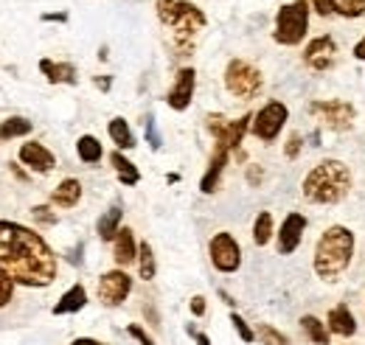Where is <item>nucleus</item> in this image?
<instances>
[{
  "instance_id": "obj_1",
  "label": "nucleus",
  "mask_w": 365,
  "mask_h": 345,
  "mask_svg": "<svg viewBox=\"0 0 365 345\" xmlns=\"http://www.w3.org/2000/svg\"><path fill=\"white\" fill-rule=\"evenodd\" d=\"M0 269L9 272L14 284L48 287L56 278V256L34 230L0 219Z\"/></svg>"
},
{
  "instance_id": "obj_2",
  "label": "nucleus",
  "mask_w": 365,
  "mask_h": 345,
  "mask_svg": "<svg viewBox=\"0 0 365 345\" xmlns=\"http://www.w3.org/2000/svg\"><path fill=\"white\" fill-rule=\"evenodd\" d=\"M304 200L312 205H337L351 191V172L343 160H320L312 172L304 177Z\"/></svg>"
},
{
  "instance_id": "obj_3",
  "label": "nucleus",
  "mask_w": 365,
  "mask_h": 345,
  "mask_svg": "<svg viewBox=\"0 0 365 345\" xmlns=\"http://www.w3.org/2000/svg\"><path fill=\"white\" fill-rule=\"evenodd\" d=\"M354 256V233L343 225H331L323 230L315 247V272L318 278L334 284L351 264Z\"/></svg>"
},
{
  "instance_id": "obj_4",
  "label": "nucleus",
  "mask_w": 365,
  "mask_h": 345,
  "mask_svg": "<svg viewBox=\"0 0 365 345\" xmlns=\"http://www.w3.org/2000/svg\"><path fill=\"white\" fill-rule=\"evenodd\" d=\"M155 9L160 23L172 29V40L180 51H188L194 45V37L205 29V14L188 0H158Z\"/></svg>"
},
{
  "instance_id": "obj_5",
  "label": "nucleus",
  "mask_w": 365,
  "mask_h": 345,
  "mask_svg": "<svg viewBox=\"0 0 365 345\" xmlns=\"http://www.w3.org/2000/svg\"><path fill=\"white\" fill-rule=\"evenodd\" d=\"M309 31V3L295 0L278 9L275 14V43L278 45H298Z\"/></svg>"
},
{
  "instance_id": "obj_6",
  "label": "nucleus",
  "mask_w": 365,
  "mask_h": 345,
  "mask_svg": "<svg viewBox=\"0 0 365 345\" xmlns=\"http://www.w3.org/2000/svg\"><path fill=\"white\" fill-rule=\"evenodd\" d=\"M262 85H264V79H262L259 68H253L245 59H230L228 62V68H225V87L236 98H242V101L256 98L262 93Z\"/></svg>"
},
{
  "instance_id": "obj_7",
  "label": "nucleus",
  "mask_w": 365,
  "mask_h": 345,
  "mask_svg": "<svg viewBox=\"0 0 365 345\" xmlns=\"http://www.w3.org/2000/svg\"><path fill=\"white\" fill-rule=\"evenodd\" d=\"M205 124H208V132L214 135L217 146H225L228 152H233V149H239L245 132L250 130L253 115H242V118H236V121H228L225 115H208Z\"/></svg>"
},
{
  "instance_id": "obj_8",
  "label": "nucleus",
  "mask_w": 365,
  "mask_h": 345,
  "mask_svg": "<svg viewBox=\"0 0 365 345\" xmlns=\"http://www.w3.org/2000/svg\"><path fill=\"white\" fill-rule=\"evenodd\" d=\"M287 118H289L287 104H281V101H270V104H264V107H262V110L253 115L250 132H253L259 140L270 143V140H275V138H278V132L284 130Z\"/></svg>"
},
{
  "instance_id": "obj_9",
  "label": "nucleus",
  "mask_w": 365,
  "mask_h": 345,
  "mask_svg": "<svg viewBox=\"0 0 365 345\" xmlns=\"http://www.w3.org/2000/svg\"><path fill=\"white\" fill-rule=\"evenodd\" d=\"M309 113H312V115H318L320 121H323L329 130H334V132L349 130V127L354 124V118H357L354 104H349V101H343V98L315 101V104L309 107Z\"/></svg>"
},
{
  "instance_id": "obj_10",
  "label": "nucleus",
  "mask_w": 365,
  "mask_h": 345,
  "mask_svg": "<svg viewBox=\"0 0 365 345\" xmlns=\"http://www.w3.org/2000/svg\"><path fill=\"white\" fill-rule=\"evenodd\" d=\"M208 253H211V264L220 272H236L239 264H242V247H239V242L230 233H225V230L211 239Z\"/></svg>"
},
{
  "instance_id": "obj_11",
  "label": "nucleus",
  "mask_w": 365,
  "mask_h": 345,
  "mask_svg": "<svg viewBox=\"0 0 365 345\" xmlns=\"http://www.w3.org/2000/svg\"><path fill=\"white\" fill-rule=\"evenodd\" d=\"M133 292V278L124 269H110L98 278V301L104 306H121Z\"/></svg>"
},
{
  "instance_id": "obj_12",
  "label": "nucleus",
  "mask_w": 365,
  "mask_h": 345,
  "mask_svg": "<svg viewBox=\"0 0 365 345\" xmlns=\"http://www.w3.org/2000/svg\"><path fill=\"white\" fill-rule=\"evenodd\" d=\"M304 62L312 68V71H329L334 62H337V43L329 37V34H323V37H315L312 43L307 45V51H304Z\"/></svg>"
},
{
  "instance_id": "obj_13",
  "label": "nucleus",
  "mask_w": 365,
  "mask_h": 345,
  "mask_svg": "<svg viewBox=\"0 0 365 345\" xmlns=\"http://www.w3.org/2000/svg\"><path fill=\"white\" fill-rule=\"evenodd\" d=\"M304 230H307V216H301V214L284 216L281 230H278V253H281V256L295 253L298 244H301V239H304Z\"/></svg>"
},
{
  "instance_id": "obj_14",
  "label": "nucleus",
  "mask_w": 365,
  "mask_h": 345,
  "mask_svg": "<svg viewBox=\"0 0 365 345\" xmlns=\"http://www.w3.org/2000/svg\"><path fill=\"white\" fill-rule=\"evenodd\" d=\"M194 82H197L194 68H182L180 73H178V79H175V85H172V90H169V96H166L172 110H178V113L188 110V104L194 98Z\"/></svg>"
},
{
  "instance_id": "obj_15",
  "label": "nucleus",
  "mask_w": 365,
  "mask_h": 345,
  "mask_svg": "<svg viewBox=\"0 0 365 345\" xmlns=\"http://www.w3.org/2000/svg\"><path fill=\"white\" fill-rule=\"evenodd\" d=\"M20 160H23L31 172H40V174L51 172V169L56 166L53 155L48 152L43 143H23V146H20Z\"/></svg>"
},
{
  "instance_id": "obj_16",
  "label": "nucleus",
  "mask_w": 365,
  "mask_h": 345,
  "mask_svg": "<svg viewBox=\"0 0 365 345\" xmlns=\"http://www.w3.org/2000/svg\"><path fill=\"white\" fill-rule=\"evenodd\" d=\"M326 326H329V331L337 334V337H354V334H357V320H354V314H351V309H349L346 303H340V306H334V309L329 311Z\"/></svg>"
},
{
  "instance_id": "obj_17",
  "label": "nucleus",
  "mask_w": 365,
  "mask_h": 345,
  "mask_svg": "<svg viewBox=\"0 0 365 345\" xmlns=\"http://www.w3.org/2000/svg\"><path fill=\"white\" fill-rule=\"evenodd\" d=\"M228 158H230V152L225 149V146H217V149H214L211 163H208V169H205V174H202V182H200L202 194H214V191H217L220 177H222L225 166H228Z\"/></svg>"
},
{
  "instance_id": "obj_18",
  "label": "nucleus",
  "mask_w": 365,
  "mask_h": 345,
  "mask_svg": "<svg viewBox=\"0 0 365 345\" xmlns=\"http://www.w3.org/2000/svg\"><path fill=\"white\" fill-rule=\"evenodd\" d=\"M113 259L118 267H127L138 259V244H135V236L130 227H121L118 236H115V247H113Z\"/></svg>"
},
{
  "instance_id": "obj_19",
  "label": "nucleus",
  "mask_w": 365,
  "mask_h": 345,
  "mask_svg": "<svg viewBox=\"0 0 365 345\" xmlns=\"http://www.w3.org/2000/svg\"><path fill=\"white\" fill-rule=\"evenodd\" d=\"M79 200H82V182L73 180V177L62 180V182L53 188V194H51V202L59 205V208H73Z\"/></svg>"
},
{
  "instance_id": "obj_20",
  "label": "nucleus",
  "mask_w": 365,
  "mask_h": 345,
  "mask_svg": "<svg viewBox=\"0 0 365 345\" xmlns=\"http://www.w3.org/2000/svg\"><path fill=\"white\" fill-rule=\"evenodd\" d=\"M40 71L48 76V82L53 85H76V68L71 62H51L43 59L40 62Z\"/></svg>"
},
{
  "instance_id": "obj_21",
  "label": "nucleus",
  "mask_w": 365,
  "mask_h": 345,
  "mask_svg": "<svg viewBox=\"0 0 365 345\" xmlns=\"http://www.w3.org/2000/svg\"><path fill=\"white\" fill-rule=\"evenodd\" d=\"M85 303H88V292H85L82 284H76V287H71V289L59 298V303L53 306V314H73V311L85 309Z\"/></svg>"
},
{
  "instance_id": "obj_22",
  "label": "nucleus",
  "mask_w": 365,
  "mask_h": 345,
  "mask_svg": "<svg viewBox=\"0 0 365 345\" xmlns=\"http://www.w3.org/2000/svg\"><path fill=\"white\" fill-rule=\"evenodd\" d=\"M121 214H124V211H121V205L115 202L107 214L98 219L96 230H98V236H101L104 242H115V236H118V230H121V227H118V225H121Z\"/></svg>"
},
{
  "instance_id": "obj_23",
  "label": "nucleus",
  "mask_w": 365,
  "mask_h": 345,
  "mask_svg": "<svg viewBox=\"0 0 365 345\" xmlns=\"http://www.w3.org/2000/svg\"><path fill=\"white\" fill-rule=\"evenodd\" d=\"M110 163L115 166V174H118V180H121L124 185H138V182H140L138 166L133 160H127L121 152H113V155H110Z\"/></svg>"
},
{
  "instance_id": "obj_24",
  "label": "nucleus",
  "mask_w": 365,
  "mask_h": 345,
  "mask_svg": "<svg viewBox=\"0 0 365 345\" xmlns=\"http://www.w3.org/2000/svg\"><path fill=\"white\" fill-rule=\"evenodd\" d=\"M301 329L307 331L312 345H329V326L323 320H318L315 314H304L301 317Z\"/></svg>"
},
{
  "instance_id": "obj_25",
  "label": "nucleus",
  "mask_w": 365,
  "mask_h": 345,
  "mask_svg": "<svg viewBox=\"0 0 365 345\" xmlns=\"http://www.w3.org/2000/svg\"><path fill=\"white\" fill-rule=\"evenodd\" d=\"M107 132H110V138H113V143H115L118 149H133V146H135V135H133L130 124H127L124 118H113Z\"/></svg>"
},
{
  "instance_id": "obj_26",
  "label": "nucleus",
  "mask_w": 365,
  "mask_h": 345,
  "mask_svg": "<svg viewBox=\"0 0 365 345\" xmlns=\"http://www.w3.org/2000/svg\"><path fill=\"white\" fill-rule=\"evenodd\" d=\"M76 152H79V158H82V163H98L101 160V143H98V138H93V135H82L79 140H76Z\"/></svg>"
},
{
  "instance_id": "obj_27",
  "label": "nucleus",
  "mask_w": 365,
  "mask_h": 345,
  "mask_svg": "<svg viewBox=\"0 0 365 345\" xmlns=\"http://www.w3.org/2000/svg\"><path fill=\"white\" fill-rule=\"evenodd\" d=\"M29 132H31V121H29V118H20V115H14V118H6V121L0 124V140L23 138V135H29Z\"/></svg>"
},
{
  "instance_id": "obj_28",
  "label": "nucleus",
  "mask_w": 365,
  "mask_h": 345,
  "mask_svg": "<svg viewBox=\"0 0 365 345\" xmlns=\"http://www.w3.org/2000/svg\"><path fill=\"white\" fill-rule=\"evenodd\" d=\"M270 239H273V216L267 214V211H262V214L256 216V222H253V242L259 247H264Z\"/></svg>"
},
{
  "instance_id": "obj_29",
  "label": "nucleus",
  "mask_w": 365,
  "mask_h": 345,
  "mask_svg": "<svg viewBox=\"0 0 365 345\" xmlns=\"http://www.w3.org/2000/svg\"><path fill=\"white\" fill-rule=\"evenodd\" d=\"M138 269H140V278L143 281H152L155 278V253H152L149 242L138 244Z\"/></svg>"
},
{
  "instance_id": "obj_30",
  "label": "nucleus",
  "mask_w": 365,
  "mask_h": 345,
  "mask_svg": "<svg viewBox=\"0 0 365 345\" xmlns=\"http://www.w3.org/2000/svg\"><path fill=\"white\" fill-rule=\"evenodd\" d=\"M334 3V14L340 17H363L365 0H331Z\"/></svg>"
},
{
  "instance_id": "obj_31",
  "label": "nucleus",
  "mask_w": 365,
  "mask_h": 345,
  "mask_svg": "<svg viewBox=\"0 0 365 345\" xmlns=\"http://www.w3.org/2000/svg\"><path fill=\"white\" fill-rule=\"evenodd\" d=\"M259 337H262L264 345H289V340L278 329H273V326H259Z\"/></svg>"
},
{
  "instance_id": "obj_32",
  "label": "nucleus",
  "mask_w": 365,
  "mask_h": 345,
  "mask_svg": "<svg viewBox=\"0 0 365 345\" xmlns=\"http://www.w3.org/2000/svg\"><path fill=\"white\" fill-rule=\"evenodd\" d=\"M11 292H14V278L0 269V309L11 301Z\"/></svg>"
},
{
  "instance_id": "obj_33",
  "label": "nucleus",
  "mask_w": 365,
  "mask_h": 345,
  "mask_svg": "<svg viewBox=\"0 0 365 345\" xmlns=\"http://www.w3.org/2000/svg\"><path fill=\"white\" fill-rule=\"evenodd\" d=\"M230 323H233V329L239 331L242 343H253V340H256V331H253V329H250V326H247V323H245L239 314H230Z\"/></svg>"
},
{
  "instance_id": "obj_34",
  "label": "nucleus",
  "mask_w": 365,
  "mask_h": 345,
  "mask_svg": "<svg viewBox=\"0 0 365 345\" xmlns=\"http://www.w3.org/2000/svg\"><path fill=\"white\" fill-rule=\"evenodd\" d=\"M307 3L318 11L320 17H331V14H334V3H331V0H307Z\"/></svg>"
},
{
  "instance_id": "obj_35",
  "label": "nucleus",
  "mask_w": 365,
  "mask_h": 345,
  "mask_svg": "<svg viewBox=\"0 0 365 345\" xmlns=\"http://www.w3.org/2000/svg\"><path fill=\"white\" fill-rule=\"evenodd\" d=\"M31 216H34L37 222H43V225H53V222H56V216L51 214V208H48V205H37V208H31Z\"/></svg>"
},
{
  "instance_id": "obj_36",
  "label": "nucleus",
  "mask_w": 365,
  "mask_h": 345,
  "mask_svg": "<svg viewBox=\"0 0 365 345\" xmlns=\"http://www.w3.org/2000/svg\"><path fill=\"white\" fill-rule=\"evenodd\" d=\"M301 135H292L289 140H287V149H284V155H287V160H295L298 158V152H301Z\"/></svg>"
},
{
  "instance_id": "obj_37",
  "label": "nucleus",
  "mask_w": 365,
  "mask_h": 345,
  "mask_svg": "<svg viewBox=\"0 0 365 345\" xmlns=\"http://www.w3.org/2000/svg\"><path fill=\"white\" fill-rule=\"evenodd\" d=\"M127 331H130V334H133V337H135V340L140 345H155V340H152V337H149V334H146V331H143L140 326H130Z\"/></svg>"
},
{
  "instance_id": "obj_38",
  "label": "nucleus",
  "mask_w": 365,
  "mask_h": 345,
  "mask_svg": "<svg viewBox=\"0 0 365 345\" xmlns=\"http://www.w3.org/2000/svg\"><path fill=\"white\" fill-rule=\"evenodd\" d=\"M146 138H149L152 149H158V146H160V138H158V130H155V121H152V118L146 121Z\"/></svg>"
},
{
  "instance_id": "obj_39",
  "label": "nucleus",
  "mask_w": 365,
  "mask_h": 345,
  "mask_svg": "<svg viewBox=\"0 0 365 345\" xmlns=\"http://www.w3.org/2000/svg\"><path fill=\"white\" fill-rule=\"evenodd\" d=\"M191 311H194L197 317H202V314H205V298H202V295L191 298Z\"/></svg>"
},
{
  "instance_id": "obj_40",
  "label": "nucleus",
  "mask_w": 365,
  "mask_h": 345,
  "mask_svg": "<svg viewBox=\"0 0 365 345\" xmlns=\"http://www.w3.org/2000/svg\"><path fill=\"white\" fill-rule=\"evenodd\" d=\"M188 334H191V337H194V340H197V345H211V340H208V337H205V334H200V331H194V329H191V326H188Z\"/></svg>"
},
{
  "instance_id": "obj_41",
  "label": "nucleus",
  "mask_w": 365,
  "mask_h": 345,
  "mask_svg": "<svg viewBox=\"0 0 365 345\" xmlns=\"http://www.w3.org/2000/svg\"><path fill=\"white\" fill-rule=\"evenodd\" d=\"M354 56H357L360 62H365V37L357 45H354Z\"/></svg>"
},
{
  "instance_id": "obj_42",
  "label": "nucleus",
  "mask_w": 365,
  "mask_h": 345,
  "mask_svg": "<svg viewBox=\"0 0 365 345\" xmlns=\"http://www.w3.org/2000/svg\"><path fill=\"white\" fill-rule=\"evenodd\" d=\"M43 20H56V23H65V20H68V14H65V11H56V14H43Z\"/></svg>"
},
{
  "instance_id": "obj_43",
  "label": "nucleus",
  "mask_w": 365,
  "mask_h": 345,
  "mask_svg": "<svg viewBox=\"0 0 365 345\" xmlns=\"http://www.w3.org/2000/svg\"><path fill=\"white\" fill-rule=\"evenodd\" d=\"M71 345H104V343H98V340H91V337H79V340H73Z\"/></svg>"
},
{
  "instance_id": "obj_44",
  "label": "nucleus",
  "mask_w": 365,
  "mask_h": 345,
  "mask_svg": "<svg viewBox=\"0 0 365 345\" xmlns=\"http://www.w3.org/2000/svg\"><path fill=\"white\" fill-rule=\"evenodd\" d=\"M259 177H262L259 169H250V174H247V180H250V182H259Z\"/></svg>"
},
{
  "instance_id": "obj_45",
  "label": "nucleus",
  "mask_w": 365,
  "mask_h": 345,
  "mask_svg": "<svg viewBox=\"0 0 365 345\" xmlns=\"http://www.w3.org/2000/svg\"><path fill=\"white\" fill-rule=\"evenodd\" d=\"M96 87H101V90H110V79H96Z\"/></svg>"
}]
</instances>
